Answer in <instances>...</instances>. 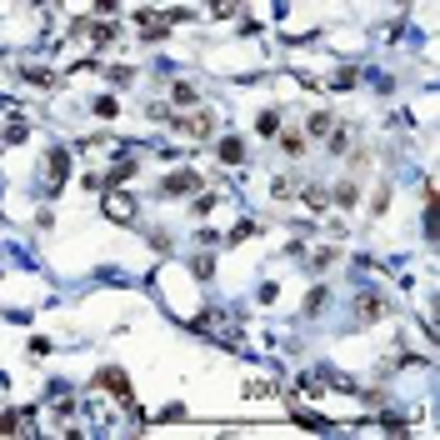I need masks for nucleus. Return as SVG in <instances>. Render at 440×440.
Wrapping results in <instances>:
<instances>
[{
  "mask_svg": "<svg viewBox=\"0 0 440 440\" xmlns=\"http://www.w3.org/2000/svg\"><path fill=\"white\" fill-rule=\"evenodd\" d=\"M105 205H110V215H116V220H130V200H121V195H110Z\"/></svg>",
  "mask_w": 440,
  "mask_h": 440,
  "instance_id": "8",
  "label": "nucleus"
},
{
  "mask_svg": "<svg viewBox=\"0 0 440 440\" xmlns=\"http://www.w3.org/2000/svg\"><path fill=\"white\" fill-rule=\"evenodd\" d=\"M195 185H200L195 171H176L171 181H160V195H185V190H195Z\"/></svg>",
  "mask_w": 440,
  "mask_h": 440,
  "instance_id": "1",
  "label": "nucleus"
},
{
  "mask_svg": "<svg viewBox=\"0 0 440 440\" xmlns=\"http://www.w3.org/2000/svg\"><path fill=\"white\" fill-rule=\"evenodd\" d=\"M330 130V116H310V135H325Z\"/></svg>",
  "mask_w": 440,
  "mask_h": 440,
  "instance_id": "11",
  "label": "nucleus"
},
{
  "mask_svg": "<svg viewBox=\"0 0 440 440\" xmlns=\"http://www.w3.org/2000/svg\"><path fill=\"white\" fill-rule=\"evenodd\" d=\"M355 195H360V190H355V185H350V181H346V185H341V190H336V200H341V205H355Z\"/></svg>",
  "mask_w": 440,
  "mask_h": 440,
  "instance_id": "10",
  "label": "nucleus"
},
{
  "mask_svg": "<svg viewBox=\"0 0 440 440\" xmlns=\"http://www.w3.org/2000/svg\"><path fill=\"white\" fill-rule=\"evenodd\" d=\"M220 160H226V165H240V160H245V145H240L236 135H231V140H220Z\"/></svg>",
  "mask_w": 440,
  "mask_h": 440,
  "instance_id": "3",
  "label": "nucleus"
},
{
  "mask_svg": "<svg viewBox=\"0 0 440 440\" xmlns=\"http://www.w3.org/2000/svg\"><path fill=\"white\" fill-rule=\"evenodd\" d=\"M171 100H176V105H195L200 95H195V85H185V80H176V85H171Z\"/></svg>",
  "mask_w": 440,
  "mask_h": 440,
  "instance_id": "5",
  "label": "nucleus"
},
{
  "mask_svg": "<svg viewBox=\"0 0 440 440\" xmlns=\"http://www.w3.org/2000/svg\"><path fill=\"white\" fill-rule=\"evenodd\" d=\"M116 110H121V105H116V100H110V95H105V100H95V116H105V121H110V116H116Z\"/></svg>",
  "mask_w": 440,
  "mask_h": 440,
  "instance_id": "9",
  "label": "nucleus"
},
{
  "mask_svg": "<svg viewBox=\"0 0 440 440\" xmlns=\"http://www.w3.org/2000/svg\"><path fill=\"white\" fill-rule=\"evenodd\" d=\"M236 11V0H215V16H231Z\"/></svg>",
  "mask_w": 440,
  "mask_h": 440,
  "instance_id": "12",
  "label": "nucleus"
},
{
  "mask_svg": "<svg viewBox=\"0 0 440 440\" xmlns=\"http://www.w3.org/2000/svg\"><path fill=\"white\" fill-rule=\"evenodd\" d=\"M255 130L260 135H281V110H265V116L255 121Z\"/></svg>",
  "mask_w": 440,
  "mask_h": 440,
  "instance_id": "4",
  "label": "nucleus"
},
{
  "mask_svg": "<svg viewBox=\"0 0 440 440\" xmlns=\"http://www.w3.org/2000/svg\"><path fill=\"white\" fill-rule=\"evenodd\" d=\"M281 145H286L291 155H300V150H305V135H300V130H286V135H281Z\"/></svg>",
  "mask_w": 440,
  "mask_h": 440,
  "instance_id": "7",
  "label": "nucleus"
},
{
  "mask_svg": "<svg viewBox=\"0 0 440 440\" xmlns=\"http://www.w3.org/2000/svg\"><path fill=\"white\" fill-rule=\"evenodd\" d=\"M66 171H71L66 150H50V190H61V185H66Z\"/></svg>",
  "mask_w": 440,
  "mask_h": 440,
  "instance_id": "2",
  "label": "nucleus"
},
{
  "mask_svg": "<svg viewBox=\"0 0 440 440\" xmlns=\"http://www.w3.org/2000/svg\"><path fill=\"white\" fill-rule=\"evenodd\" d=\"M360 315H370V320L385 315V300H380V295H360Z\"/></svg>",
  "mask_w": 440,
  "mask_h": 440,
  "instance_id": "6",
  "label": "nucleus"
}]
</instances>
